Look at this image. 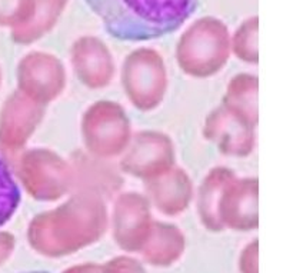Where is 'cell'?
Instances as JSON below:
<instances>
[{
	"label": "cell",
	"mask_w": 293,
	"mask_h": 273,
	"mask_svg": "<svg viewBox=\"0 0 293 273\" xmlns=\"http://www.w3.org/2000/svg\"><path fill=\"white\" fill-rule=\"evenodd\" d=\"M109 35L146 42L172 35L195 15L200 0H85Z\"/></svg>",
	"instance_id": "obj_1"
},
{
	"label": "cell",
	"mask_w": 293,
	"mask_h": 273,
	"mask_svg": "<svg viewBox=\"0 0 293 273\" xmlns=\"http://www.w3.org/2000/svg\"><path fill=\"white\" fill-rule=\"evenodd\" d=\"M22 193L8 165L0 158V228L18 211Z\"/></svg>",
	"instance_id": "obj_2"
},
{
	"label": "cell",
	"mask_w": 293,
	"mask_h": 273,
	"mask_svg": "<svg viewBox=\"0 0 293 273\" xmlns=\"http://www.w3.org/2000/svg\"><path fill=\"white\" fill-rule=\"evenodd\" d=\"M23 273H49V272H43V270H32V272H23Z\"/></svg>",
	"instance_id": "obj_3"
}]
</instances>
